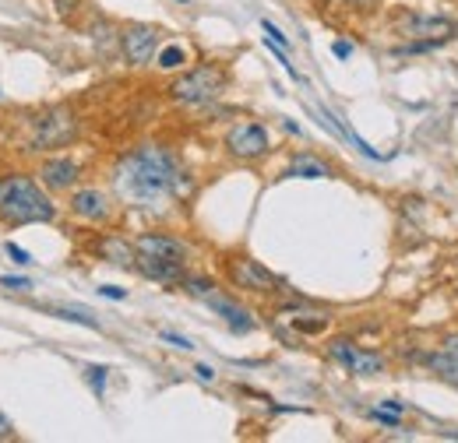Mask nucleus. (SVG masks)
Here are the masks:
<instances>
[{"instance_id": "5", "label": "nucleus", "mask_w": 458, "mask_h": 443, "mask_svg": "<svg viewBox=\"0 0 458 443\" xmlns=\"http://www.w3.org/2000/svg\"><path fill=\"white\" fill-rule=\"evenodd\" d=\"M328 355L343 366L345 373H352V377H381V373H388V359L381 355V352H370V348H356L352 341H332L328 345Z\"/></svg>"}, {"instance_id": "27", "label": "nucleus", "mask_w": 458, "mask_h": 443, "mask_svg": "<svg viewBox=\"0 0 458 443\" xmlns=\"http://www.w3.org/2000/svg\"><path fill=\"white\" fill-rule=\"evenodd\" d=\"M332 54L339 56V60H349V56H352V46H349V43H343V39H339V43L332 46Z\"/></svg>"}, {"instance_id": "4", "label": "nucleus", "mask_w": 458, "mask_h": 443, "mask_svg": "<svg viewBox=\"0 0 458 443\" xmlns=\"http://www.w3.org/2000/svg\"><path fill=\"white\" fill-rule=\"evenodd\" d=\"M226 272H229V281L236 288H243V292H254V296H276V292H283V278L272 275L265 264H258L250 257H229Z\"/></svg>"}, {"instance_id": "24", "label": "nucleus", "mask_w": 458, "mask_h": 443, "mask_svg": "<svg viewBox=\"0 0 458 443\" xmlns=\"http://www.w3.org/2000/svg\"><path fill=\"white\" fill-rule=\"evenodd\" d=\"M261 29H265V36H268L272 43H279L283 50H289V39L283 36V32H279V29H276V25H272V21H261Z\"/></svg>"}, {"instance_id": "22", "label": "nucleus", "mask_w": 458, "mask_h": 443, "mask_svg": "<svg viewBox=\"0 0 458 443\" xmlns=\"http://www.w3.org/2000/svg\"><path fill=\"white\" fill-rule=\"evenodd\" d=\"M60 321H71V324H81V328H92V331H99V324L92 321V317H81V313H74V310H54Z\"/></svg>"}, {"instance_id": "16", "label": "nucleus", "mask_w": 458, "mask_h": 443, "mask_svg": "<svg viewBox=\"0 0 458 443\" xmlns=\"http://www.w3.org/2000/svg\"><path fill=\"white\" fill-rule=\"evenodd\" d=\"M99 254H103L110 264H120V268H134V261H138V250H134L131 243L116 239V236H106V239L99 243Z\"/></svg>"}, {"instance_id": "3", "label": "nucleus", "mask_w": 458, "mask_h": 443, "mask_svg": "<svg viewBox=\"0 0 458 443\" xmlns=\"http://www.w3.org/2000/svg\"><path fill=\"white\" fill-rule=\"evenodd\" d=\"M223 88H226V71L216 63H201V67H194L173 81L170 96L180 106H205V103L219 99Z\"/></svg>"}, {"instance_id": "8", "label": "nucleus", "mask_w": 458, "mask_h": 443, "mask_svg": "<svg viewBox=\"0 0 458 443\" xmlns=\"http://www.w3.org/2000/svg\"><path fill=\"white\" fill-rule=\"evenodd\" d=\"M78 134V120L71 110H50L32 123V148H60Z\"/></svg>"}, {"instance_id": "23", "label": "nucleus", "mask_w": 458, "mask_h": 443, "mask_svg": "<svg viewBox=\"0 0 458 443\" xmlns=\"http://www.w3.org/2000/svg\"><path fill=\"white\" fill-rule=\"evenodd\" d=\"M4 250H7V257H11L14 264H21V268H29V264H32V257H29V254H25L18 243H4Z\"/></svg>"}, {"instance_id": "7", "label": "nucleus", "mask_w": 458, "mask_h": 443, "mask_svg": "<svg viewBox=\"0 0 458 443\" xmlns=\"http://www.w3.org/2000/svg\"><path fill=\"white\" fill-rule=\"evenodd\" d=\"M268 148H272L268 130H265L261 123H254V120H243V123H236V127H229L226 130V152L233 155V159H240V163L265 159Z\"/></svg>"}, {"instance_id": "17", "label": "nucleus", "mask_w": 458, "mask_h": 443, "mask_svg": "<svg viewBox=\"0 0 458 443\" xmlns=\"http://www.w3.org/2000/svg\"><path fill=\"white\" fill-rule=\"evenodd\" d=\"M180 288H183L191 299H201V303H205L212 292H219V285H216L212 278H205V275H183Z\"/></svg>"}, {"instance_id": "29", "label": "nucleus", "mask_w": 458, "mask_h": 443, "mask_svg": "<svg viewBox=\"0 0 458 443\" xmlns=\"http://www.w3.org/2000/svg\"><path fill=\"white\" fill-rule=\"evenodd\" d=\"M11 437H14V426H11V422L0 415V440H11Z\"/></svg>"}, {"instance_id": "28", "label": "nucleus", "mask_w": 458, "mask_h": 443, "mask_svg": "<svg viewBox=\"0 0 458 443\" xmlns=\"http://www.w3.org/2000/svg\"><path fill=\"white\" fill-rule=\"evenodd\" d=\"M99 292H103L106 299H123V296H127V292H123V288H116V285H103Z\"/></svg>"}, {"instance_id": "1", "label": "nucleus", "mask_w": 458, "mask_h": 443, "mask_svg": "<svg viewBox=\"0 0 458 443\" xmlns=\"http://www.w3.org/2000/svg\"><path fill=\"white\" fill-rule=\"evenodd\" d=\"M180 187H183V169L163 145H141L131 155H123L114 169L116 197L131 208L159 212L180 194Z\"/></svg>"}, {"instance_id": "19", "label": "nucleus", "mask_w": 458, "mask_h": 443, "mask_svg": "<svg viewBox=\"0 0 458 443\" xmlns=\"http://www.w3.org/2000/svg\"><path fill=\"white\" fill-rule=\"evenodd\" d=\"M183 63V50L180 46H166V50H159V67L163 71H176Z\"/></svg>"}, {"instance_id": "33", "label": "nucleus", "mask_w": 458, "mask_h": 443, "mask_svg": "<svg viewBox=\"0 0 458 443\" xmlns=\"http://www.w3.org/2000/svg\"><path fill=\"white\" fill-rule=\"evenodd\" d=\"M343 4H349V7H374L377 0H343Z\"/></svg>"}, {"instance_id": "10", "label": "nucleus", "mask_w": 458, "mask_h": 443, "mask_svg": "<svg viewBox=\"0 0 458 443\" xmlns=\"http://www.w3.org/2000/svg\"><path fill=\"white\" fill-rule=\"evenodd\" d=\"M134 250H138L141 257L173 261V264H187V257H191V250H187L180 239H173V236H163V232H141V236L134 239Z\"/></svg>"}, {"instance_id": "14", "label": "nucleus", "mask_w": 458, "mask_h": 443, "mask_svg": "<svg viewBox=\"0 0 458 443\" xmlns=\"http://www.w3.org/2000/svg\"><path fill=\"white\" fill-rule=\"evenodd\" d=\"M134 268L141 272L145 278H152V281H163V285H180L183 281V268L187 264H173V261H156V257H141L138 254V261H134Z\"/></svg>"}, {"instance_id": "15", "label": "nucleus", "mask_w": 458, "mask_h": 443, "mask_svg": "<svg viewBox=\"0 0 458 443\" xmlns=\"http://www.w3.org/2000/svg\"><path fill=\"white\" fill-rule=\"evenodd\" d=\"M427 366H430L434 377H441L445 384H452V388L458 390V355L455 352H448V348L441 345V352L427 355Z\"/></svg>"}, {"instance_id": "32", "label": "nucleus", "mask_w": 458, "mask_h": 443, "mask_svg": "<svg viewBox=\"0 0 458 443\" xmlns=\"http://www.w3.org/2000/svg\"><path fill=\"white\" fill-rule=\"evenodd\" d=\"M445 348H448V352H455V355H458V334H448V338H445Z\"/></svg>"}, {"instance_id": "34", "label": "nucleus", "mask_w": 458, "mask_h": 443, "mask_svg": "<svg viewBox=\"0 0 458 443\" xmlns=\"http://www.w3.org/2000/svg\"><path fill=\"white\" fill-rule=\"evenodd\" d=\"M176 4H187V0H176Z\"/></svg>"}, {"instance_id": "25", "label": "nucleus", "mask_w": 458, "mask_h": 443, "mask_svg": "<svg viewBox=\"0 0 458 443\" xmlns=\"http://www.w3.org/2000/svg\"><path fill=\"white\" fill-rule=\"evenodd\" d=\"M159 338H163V341H170L173 348H183V352H191V348H194L187 338H180V334H173V331H159Z\"/></svg>"}, {"instance_id": "11", "label": "nucleus", "mask_w": 458, "mask_h": 443, "mask_svg": "<svg viewBox=\"0 0 458 443\" xmlns=\"http://www.w3.org/2000/svg\"><path fill=\"white\" fill-rule=\"evenodd\" d=\"M71 215L81 222H106L110 219V197L96 187H81L71 194Z\"/></svg>"}, {"instance_id": "30", "label": "nucleus", "mask_w": 458, "mask_h": 443, "mask_svg": "<svg viewBox=\"0 0 458 443\" xmlns=\"http://www.w3.org/2000/svg\"><path fill=\"white\" fill-rule=\"evenodd\" d=\"M194 373H198L201 380H216V370H212V366H194Z\"/></svg>"}, {"instance_id": "21", "label": "nucleus", "mask_w": 458, "mask_h": 443, "mask_svg": "<svg viewBox=\"0 0 458 443\" xmlns=\"http://www.w3.org/2000/svg\"><path fill=\"white\" fill-rule=\"evenodd\" d=\"M106 373H110L106 366H89V370H85V377H89V384H92L96 394H103V388H106Z\"/></svg>"}, {"instance_id": "2", "label": "nucleus", "mask_w": 458, "mask_h": 443, "mask_svg": "<svg viewBox=\"0 0 458 443\" xmlns=\"http://www.w3.org/2000/svg\"><path fill=\"white\" fill-rule=\"evenodd\" d=\"M54 215H57V208L29 176L0 180V219L4 222L32 225V222H54Z\"/></svg>"}, {"instance_id": "13", "label": "nucleus", "mask_w": 458, "mask_h": 443, "mask_svg": "<svg viewBox=\"0 0 458 443\" xmlns=\"http://www.w3.org/2000/svg\"><path fill=\"white\" fill-rule=\"evenodd\" d=\"M205 306H208V310H216V313L226 321L233 331H250V328H254L250 313H247L240 303H233L229 296H223V292H212V296L205 299Z\"/></svg>"}, {"instance_id": "12", "label": "nucleus", "mask_w": 458, "mask_h": 443, "mask_svg": "<svg viewBox=\"0 0 458 443\" xmlns=\"http://www.w3.org/2000/svg\"><path fill=\"white\" fill-rule=\"evenodd\" d=\"M39 183L47 187V190H74V183H78V163H71V159H47L43 166H39Z\"/></svg>"}, {"instance_id": "20", "label": "nucleus", "mask_w": 458, "mask_h": 443, "mask_svg": "<svg viewBox=\"0 0 458 443\" xmlns=\"http://www.w3.org/2000/svg\"><path fill=\"white\" fill-rule=\"evenodd\" d=\"M370 419H374V422H381V426H388V430H399L402 426V415L399 412H392V408H374V412H370Z\"/></svg>"}, {"instance_id": "6", "label": "nucleus", "mask_w": 458, "mask_h": 443, "mask_svg": "<svg viewBox=\"0 0 458 443\" xmlns=\"http://www.w3.org/2000/svg\"><path fill=\"white\" fill-rule=\"evenodd\" d=\"M399 36H405L409 43H430L434 50L452 43L458 36L455 18H427V14H405L399 25Z\"/></svg>"}, {"instance_id": "26", "label": "nucleus", "mask_w": 458, "mask_h": 443, "mask_svg": "<svg viewBox=\"0 0 458 443\" xmlns=\"http://www.w3.org/2000/svg\"><path fill=\"white\" fill-rule=\"evenodd\" d=\"M0 285H4V288H32V281H29V278H11V275L0 278Z\"/></svg>"}, {"instance_id": "9", "label": "nucleus", "mask_w": 458, "mask_h": 443, "mask_svg": "<svg viewBox=\"0 0 458 443\" xmlns=\"http://www.w3.org/2000/svg\"><path fill=\"white\" fill-rule=\"evenodd\" d=\"M159 46H163V32L152 25H131L120 36V50L131 67H148L159 56Z\"/></svg>"}, {"instance_id": "31", "label": "nucleus", "mask_w": 458, "mask_h": 443, "mask_svg": "<svg viewBox=\"0 0 458 443\" xmlns=\"http://www.w3.org/2000/svg\"><path fill=\"white\" fill-rule=\"evenodd\" d=\"M381 408H392V412H399L402 415V401H395V397H385V401H381Z\"/></svg>"}, {"instance_id": "18", "label": "nucleus", "mask_w": 458, "mask_h": 443, "mask_svg": "<svg viewBox=\"0 0 458 443\" xmlns=\"http://www.w3.org/2000/svg\"><path fill=\"white\" fill-rule=\"evenodd\" d=\"M289 176H300V180H325V176H332V169L325 166V163H318V159H296V163L289 166Z\"/></svg>"}]
</instances>
